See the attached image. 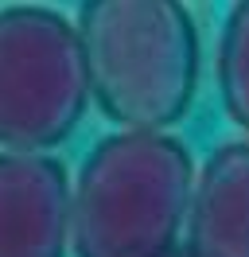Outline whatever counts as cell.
<instances>
[{"mask_svg":"<svg viewBox=\"0 0 249 257\" xmlns=\"http://www.w3.org/2000/svg\"><path fill=\"white\" fill-rule=\"evenodd\" d=\"M195 164L164 128H117L74 179L70 245L78 257H171L187 230Z\"/></svg>","mask_w":249,"mask_h":257,"instance_id":"1","label":"cell"},{"mask_svg":"<svg viewBox=\"0 0 249 257\" xmlns=\"http://www.w3.org/2000/svg\"><path fill=\"white\" fill-rule=\"evenodd\" d=\"M93 101L121 128L175 125L199 86V32L183 0H86L78 12Z\"/></svg>","mask_w":249,"mask_h":257,"instance_id":"2","label":"cell"},{"mask_svg":"<svg viewBox=\"0 0 249 257\" xmlns=\"http://www.w3.org/2000/svg\"><path fill=\"white\" fill-rule=\"evenodd\" d=\"M78 24L43 4L0 8V148L51 152L90 105Z\"/></svg>","mask_w":249,"mask_h":257,"instance_id":"3","label":"cell"},{"mask_svg":"<svg viewBox=\"0 0 249 257\" xmlns=\"http://www.w3.org/2000/svg\"><path fill=\"white\" fill-rule=\"evenodd\" d=\"M74 187L47 152L0 148V257H62L70 245Z\"/></svg>","mask_w":249,"mask_h":257,"instance_id":"4","label":"cell"},{"mask_svg":"<svg viewBox=\"0 0 249 257\" xmlns=\"http://www.w3.org/2000/svg\"><path fill=\"white\" fill-rule=\"evenodd\" d=\"M191 257H249V141L218 145L199 168L191 214Z\"/></svg>","mask_w":249,"mask_h":257,"instance_id":"5","label":"cell"},{"mask_svg":"<svg viewBox=\"0 0 249 257\" xmlns=\"http://www.w3.org/2000/svg\"><path fill=\"white\" fill-rule=\"evenodd\" d=\"M218 94L230 121L249 133V0H233L218 39Z\"/></svg>","mask_w":249,"mask_h":257,"instance_id":"6","label":"cell"},{"mask_svg":"<svg viewBox=\"0 0 249 257\" xmlns=\"http://www.w3.org/2000/svg\"><path fill=\"white\" fill-rule=\"evenodd\" d=\"M171 257H191V253H187V249H183V253H179V249H175V253H171Z\"/></svg>","mask_w":249,"mask_h":257,"instance_id":"7","label":"cell"}]
</instances>
